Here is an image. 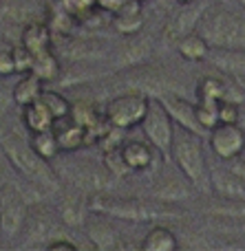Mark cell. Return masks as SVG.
Returning <instances> with one entry per match:
<instances>
[{
	"label": "cell",
	"instance_id": "25",
	"mask_svg": "<svg viewBox=\"0 0 245 251\" xmlns=\"http://www.w3.org/2000/svg\"><path fill=\"white\" fill-rule=\"evenodd\" d=\"M29 143H31V148H33V150L47 161H53L62 152L53 128L51 130H42V132H31Z\"/></svg>",
	"mask_w": 245,
	"mask_h": 251
},
{
	"label": "cell",
	"instance_id": "41",
	"mask_svg": "<svg viewBox=\"0 0 245 251\" xmlns=\"http://www.w3.org/2000/svg\"><path fill=\"white\" fill-rule=\"evenodd\" d=\"M179 4H186V2H192V0H177Z\"/></svg>",
	"mask_w": 245,
	"mask_h": 251
},
{
	"label": "cell",
	"instance_id": "8",
	"mask_svg": "<svg viewBox=\"0 0 245 251\" xmlns=\"http://www.w3.org/2000/svg\"><path fill=\"white\" fill-rule=\"evenodd\" d=\"M208 146L221 161L239 159L245 152V128L241 124H217L208 132Z\"/></svg>",
	"mask_w": 245,
	"mask_h": 251
},
{
	"label": "cell",
	"instance_id": "16",
	"mask_svg": "<svg viewBox=\"0 0 245 251\" xmlns=\"http://www.w3.org/2000/svg\"><path fill=\"white\" fill-rule=\"evenodd\" d=\"M208 62L223 75L245 77V49H210Z\"/></svg>",
	"mask_w": 245,
	"mask_h": 251
},
{
	"label": "cell",
	"instance_id": "13",
	"mask_svg": "<svg viewBox=\"0 0 245 251\" xmlns=\"http://www.w3.org/2000/svg\"><path fill=\"white\" fill-rule=\"evenodd\" d=\"M210 187L219 199L245 203V181L228 168L210 170Z\"/></svg>",
	"mask_w": 245,
	"mask_h": 251
},
{
	"label": "cell",
	"instance_id": "37",
	"mask_svg": "<svg viewBox=\"0 0 245 251\" xmlns=\"http://www.w3.org/2000/svg\"><path fill=\"white\" fill-rule=\"evenodd\" d=\"M47 249H78V245L62 234V236H57V238H53L51 243L47 245Z\"/></svg>",
	"mask_w": 245,
	"mask_h": 251
},
{
	"label": "cell",
	"instance_id": "19",
	"mask_svg": "<svg viewBox=\"0 0 245 251\" xmlns=\"http://www.w3.org/2000/svg\"><path fill=\"white\" fill-rule=\"evenodd\" d=\"M88 201H82L78 194H64L57 205V216L69 227H82L88 218Z\"/></svg>",
	"mask_w": 245,
	"mask_h": 251
},
{
	"label": "cell",
	"instance_id": "40",
	"mask_svg": "<svg viewBox=\"0 0 245 251\" xmlns=\"http://www.w3.org/2000/svg\"><path fill=\"white\" fill-rule=\"evenodd\" d=\"M13 101V97L11 95H7L4 93V88H0V113H4V110L9 108V104Z\"/></svg>",
	"mask_w": 245,
	"mask_h": 251
},
{
	"label": "cell",
	"instance_id": "18",
	"mask_svg": "<svg viewBox=\"0 0 245 251\" xmlns=\"http://www.w3.org/2000/svg\"><path fill=\"white\" fill-rule=\"evenodd\" d=\"M53 51L57 55H64L69 60H97V57L106 55V47L93 42V40H73V38H64V42H60Z\"/></svg>",
	"mask_w": 245,
	"mask_h": 251
},
{
	"label": "cell",
	"instance_id": "17",
	"mask_svg": "<svg viewBox=\"0 0 245 251\" xmlns=\"http://www.w3.org/2000/svg\"><path fill=\"white\" fill-rule=\"evenodd\" d=\"M20 44L27 47L31 53H42L53 49V29L49 26V22H40V20H31L22 26V35H20Z\"/></svg>",
	"mask_w": 245,
	"mask_h": 251
},
{
	"label": "cell",
	"instance_id": "34",
	"mask_svg": "<svg viewBox=\"0 0 245 251\" xmlns=\"http://www.w3.org/2000/svg\"><path fill=\"white\" fill-rule=\"evenodd\" d=\"M13 60H16V71L18 73H31V64H33V53L27 47H13Z\"/></svg>",
	"mask_w": 245,
	"mask_h": 251
},
{
	"label": "cell",
	"instance_id": "2",
	"mask_svg": "<svg viewBox=\"0 0 245 251\" xmlns=\"http://www.w3.org/2000/svg\"><path fill=\"white\" fill-rule=\"evenodd\" d=\"M91 212L106 214L115 221L128 223H159L168 218H179V212L170 203L163 201H144V199H117V196H104L100 192L97 196L88 199Z\"/></svg>",
	"mask_w": 245,
	"mask_h": 251
},
{
	"label": "cell",
	"instance_id": "35",
	"mask_svg": "<svg viewBox=\"0 0 245 251\" xmlns=\"http://www.w3.org/2000/svg\"><path fill=\"white\" fill-rule=\"evenodd\" d=\"M13 73H18L13 51H0V77H9Z\"/></svg>",
	"mask_w": 245,
	"mask_h": 251
},
{
	"label": "cell",
	"instance_id": "21",
	"mask_svg": "<svg viewBox=\"0 0 245 251\" xmlns=\"http://www.w3.org/2000/svg\"><path fill=\"white\" fill-rule=\"evenodd\" d=\"M141 251H177L179 249V240H177L175 231H170L163 225H155L148 229L144 240L139 243Z\"/></svg>",
	"mask_w": 245,
	"mask_h": 251
},
{
	"label": "cell",
	"instance_id": "28",
	"mask_svg": "<svg viewBox=\"0 0 245 251\" xmlns=\"http://www.w3.org/2000/svg\"><path fill=\"white\" fill-rule=\"evenodd\" d=\"M71 117L88 130V137L93 134V128H97V124L104 119V117H100V113H97L91 104H86V101H75L73 108H71ZM91 141H93V137H91Z\"/></svg>",
	"mask_w": 245,
	"mask_h": 251
},
{
	"label": "cell",
	"instance_id": "1",
	"mask_svg": "<svg viewBox=\"0 0 245 251\" xmlns=\"http://www.w3.org/2000/svg\"><path fill=\"white\" fill-rule=\"evenodd\" d=\"M0 148H2L7 161L13 165V170L25 181H29L31 185H38L49 192L60 187V178H57V174L49 165V161L42 159L31 148L29 141H25L18 132L4 128V126H0Z\"/></svg>",
	"mask_w": 245,
	"mask_h": 251
},
{
	"label": "cell",
	"instance_id": "3",
	"mask_svg": "<svg viewBox=\"0 0 245 251\" xmlns=\"http://www.w3.org/2000/svg\"><path fill=\"white\" fill-rule=\"evenodd\" d=\"M172 163L181 172V176L190 183L197 192H208L210 187V168H208L203 137L197 132L177 126L175 141H172Z\"/></svg>",
	"mask_w": 245,
	"mask_h": 251
},
{
	"label": "cell",
	"instance_id": "42",
	"mask_svg": "<svg viewBox=\"0 0 245 251\" xmlns=\"http://www.w3.org/2000/svg\"><path fill=\"white\" fill-rule=\"evenodd\" d=\"M0 236H2V229H0Z\"/></svg>",
	"mask_w": 245,
	"mask_h": 251
},
{
	"label": "cell",
	"instance_id": "4",
	"mask_svg": "<svg viewBox=\"0 0 245 251\" xmlns=\"http://www.w3.org/2000/svg\"><path fill=\"white\" fill-rule=\"evenodd\" d=\"M197 31L210 49H245V18L230 9L210 4Z\"/></svg>",
	"mask_w": 245,
	"mask_h": 251
},
{
	"label": "cell",
	"instance_id": "43",
	"mask_svg": "<svg viewBox=\"0 0 245 251\" xmlns=\"http://www.w3.org/2000/svg\"><path fill=\"white\" fill-rule=\"evenodd\" d=\"M141 2H146V0H141Z\"/></svg>",
	"mask_w": 245,
	"mask_h": 251
},
{
	"label": "cell",
	"instance_id": "32",
	"mask_svg": "<svg viewBox=\"0 0 245 251\" xmlns=\"http://www.w3.org/2000/svg\"><path fill=\"white\" fill-rule=\"evenodd\" d=\"M197 117L199 124L210 132L217 124H219V101H210V100H199L197 104Z\"/></svg>",
	"mask_w": 245,
	"mask_h": 251
},
{
	"label": "cell",
	"instance_id": "12",
	"mask_svg": "<svg viewBox=\"0 0 245 251\" xmlns=\"http://www.w3.org/2000/svg\"><path fill=\"white\" fill-rule=\"evenodd\" d=\"M210 9V0H192V2H186L184 7L177 11V16L172 18V22L168 25V31L175 40L184 38V35L192 33L199 29V22H201L203 13Z\"/></svg>",
	"mask_w": 245,
	"mask_h": 251
},
{
	"label": "cell",
	"instance_id": "26",
	"mask_svg": "<svg viewBox=\"0 0 245 251\" xmlns=\"http://www.w3.org/2000/svg\"><path fill=\"white\" fill-rule=\"evenodd\" d=\"M102 165H104V170L113 178H124V176H128V174H133V170L128 168L126 159H124V154H122V146L104 148V154H102Z\"/></svg>",
	"mask_w": 245,
	"mask_h": 251
},
{
	"label": "cell",
	"instance_id": "27",
	"mask_svg": "<svg viewBox=\"0 0 245 251\" xmlns=\"http://www.w3.org/2000/svg\"><path fill=\"white\" fill-rule=\"evenodd\" d=\"M150 51H153V47H150V42L146 38L131 40V42L122 49L119 64L122 66H137V64H141L146 57H150Z\"/></svg>",
	"mask_w": 245,
	"mask_h": 251
},
{
	"label": "cell",
	"instance_id": "29",
	"mask_svg": "<svg viewBox=\"0 0 245 251\" xmlns=\"http://www.w3.org/2000/svg\"><path fill=\"white\" fill-rule=\"evenodd\" d=\"M184 181H186V178H184ZM184 181H172V178H166V181H162L153 190L155 199L163 201V203H177V201H184L186 194H188Z\"/></svg>",
	"mask_w": 245,
	"mask_h": 251
},
{
	"label": "cell",
	"instance_id": "24",
	"mask_svg": "<svg viewBox=\"0 0 245 251\" xmlns=\"http://www.w3.org/2000/svg\"><path fill=\"white\" fill-rule=\"evenodd\" d=\"M31 73L35 77H40L44 84L47 82H55L62 73V64L57 60V53L53 49L49 51H42V53H35L33 55V64H31Z\"/></svg>",
	"mask_w": 245,
	"mask_h": 251
},
{
	"label": "cell",
	"instance_id": "9",
	"mask_svg": "<svg viewBox=\"0 0 245 251\" xmlns=\"http://www.w3.org/2000/svg\"><path fill=\"white\" fill-rule=\"evenodd\" d=\"M22 234H25V245H42V247H47L53 238L62 236L55 216L42 205L29 207V216H27V225Z\"/></svg>",
	"mask_w": 245,
	"mask_h": 251
},
{
	"label": "cell",
	"instance_id": "7",
	"mask_svg": "<svg viewBox=\"0 0 245 251\" xmlns=\"http://www.w3.org/2000/svg\"><path fill=\"white\" fill-rule=\"evenodd\" d=\"M27 216H29V205H27L25 196L11 183H4L0 187V229H2V238H18L25 231Z\"/></svg>",
	"mask_w": 245,
	"mask_h": 251
},
{
	"label": "cell",
	"instance_id": "36",
	"mask_svg": "<svg viewBox=\"0 0 245 251\" xmlns=\"http://www.w3.org/2000/svg\"><path fill=\"white\" fill-rule=\"evenodd\" d=\"M124 4H126V0H97L95 7L102 9V11H106V13H110V16H115Z\"/></svg>",
	"mask_w": 245,
	"mask_h": 251
},
{
	"label": "cell",
	"instance_id": "11",
	"mask_svg": "<svg viewBox=\"0 0 245 251\" xmlns=\"http://www.w3.org/2000/svg\"><path fill=\"white\" fill-rule=\"evenodd\" d=\"M84 231H86L88 240H91V245L95 249H104V251L119 249V234L106 214L100 212L88 214L86 223H84Z\"/></svg>",
	"mask_w": 245,
	"mask_h": 251
},
{
	"label": "cell",
	"instance_id": "31",
	"mask_svg": "<svg viewBox=\"0 0 245 251\" xmlns=\"http://www.w3.org/2000/svg\"><path fill=\"white\" fill-rule=\"evenodd\" d=\"M40 100L49 106V110L53 113V117H55V119L69 117L71 108H73V104H71V101L66 100L62 93H57V91H47V88H44V93H42V97H40Z\"/></svg>",
	"mask_w": 245,
	"mask_h": 251
},
{
	"label": "cell",
	"instance_id": "39",
	"mask_svg": "<svg viewBox=\"0 0 245 251\" xmlns=\"http://www.w3.org/2000/svg\"><path fill=\"white\" fill-rule=\"evenodd\" d=\"M117 13H133V16H137V13H141V0H126V4Z\"/></svg>",
	"mask_w": 245,
	"mask_h": 251
},
{
	"label": "cell",
	"instance_id": "5",
	"mask_svg": "<svg viewBox=\"0 0 245 251\" xmlns=\"http://www.w3.org/2000/svg\"><path fill=\"white\" fill-rule=\"evenodd\" d=\"M150 106V95L144 91H128L124 95H115L106 101L104 117L113 128L131 130L135 126H141Z\"/></svg>",
	"mask_w": 245,
	"mask_h": 251
},
{
	"label": "cell",
	"instance_id": "22",
	"mask_svg": "<svg viewBox=\"0 0 245 251\" xmlns=\"http://www.w3.org/2000/svg\"><path fill=\"white\" fill-rule=\"evenodd\" d=\"M42 93H44V82L40 77H35L33 73H29L13 86L11 97H13V104L25 108V106L38 101L40 97H42Z\"/></svg>",
	"mask_w": 245,
	"mask_h": 251
},
{
	"label": "cell",
	"instance_id": "30",
	"mask_svg": "<svg viewBox=\"0 0 245 251\" xmlns=\"http://www.w3.org/2000/svg\"><path fill=\"white\" fill-rule=\"evenodd\" d=\"M113 26L117 33L131 38V35H137L144 29V18H141V13H137V16H133V13H115Z\"/></svg>",
	"mask_w": 245,
	"mask_h": 251
},
{
	"label": "cell",
	"instance_id": "15",
	"mask_svg": "<svg viewBox=\"0 0 245 251\" xmlns=\"http://www.w3.org/2000/svg\"><path fill=\"white\" fill-rule=\"evenodd\" d=\"M122 154H124L128 168H131L133 172H144V170L153 168L155 154H159V150L148 141V139H146V141H139V139H128V141L122 143Z\"/></svg>",
	"mask_w": 245,
	"mask_h": 251
},
{
	"label": "cell",
	"instance_id": "33",
	"mask_svg": "<svg viewBox=\"0 0 245 251\" xmlns=\"http://www.w3.org/2000/svg\"><path fill=\"white\" fill-rule=\"evenodd\" d=\"M219 124H241V104L230 100L219 101Z\"/></svg>",
	"mask_w": 245,
	"mask_h": 251
},
{
	"label": "cell",
	"instance_id": "10",
	"mask_svg": "<svg viewBox=\"0 0 245 251\" xmlns=\"http://www.w3.org/2000/svg\"><path fill=\"white\" fill-rule=\"evenodd\" d=\"M159 100H162V104L166 106V110L170 113V117L175 119L177 126L190 130V132L201 134V137H206V134H208V130L199 124L197 104H190L188 100H184V97L177 95V93H166V95H159Z\"/></svg>",
	"mask_w": 245,
	"mask_h": 251
},
{
	"label": "cell",
	"instance_id": "6",
	"mask_svg": "<svg viewBox=\"0 0 245 251\" xmlns=\"http://www.w3.org/2000/svg\"><path fill=\"white\" fill-rule=\"evenodd\" d=\"M141 130H144V137L159 150V154L163 159H170L177 124L159 97H150V106H148V113H146L144 122H141Z\"/></svg>",
	"mask_w": 245,
	"mask_h": 251
},
{
	"label": "cell",
	"instance_id": "14",
	"mask_svg": "<svg viewBox=\"0 0 245 251\" xmlns=\"http://www.w3.org/2000/svg\"><path fill=\"white\" fill-rule=\"evenodd\" d=\"M53 132H55L62 152H75V150L84 148L88 141H91L88 130L84 128V126H80L71 115L69 117L55 119V124H53Z\"/></svg>",
	"mask_w": 245,
	"mask_h": 251
},
{
	"label": "cell",
	"instance_id": "20",
	"mask_svg": "<svg viewBox=\"0 0 245 251\" xmlns=\"http://www.w3.org/2000/svg\"><path fill=\"white\" fill-rule=\"evenodd\" d=\"M22 119H25V128L29 132H42V130H51L55 124V117L49 110V106L42 100L33 101V104L22 108Z\"/></svg>",
	"mask_w": 245,
	"mask_h": 251
},
{
	"label": "cell",
	"instance_id": "38",
	"mask_svg": "<svg viewBox=\"0 0 245 251\" xmlns=\"http://www.w3.org/2000/svg\"><path fill=\"white\" fill-rule=\"evenodd\" d=\"M225 168L228 170H232L234 174H239V176L245 181V161L239 156V159H230V161H225Z\"/></svg>",
	"mask_w": 245,
	"mask_h": 251
},
{
	"label": "cell",
	"instance_id": "23",
	"mask_svg": "<svg viewBox=\"0 0 245 251\" xmlns=\"http://www.w3.org/2000/svg\"><path fill=\"white\" fill-rule=\"evenodd\" d=\"M177 51L188 62H203L210 55V44L206 42V38L199 31H192V33L177 40Z\"/></svg>",
	"mask_w": 245,
	"mask_h": 251
}]
</instances>
